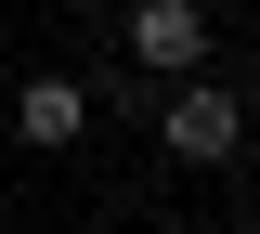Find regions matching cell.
I'll return each instance as SVG.
<instances>
[{
  "label": "cell",
  "mask_w": 260,
  "mask_h": 234,
  "mask_svg": "<svg viewBox=\"0 0 260 234\" xmlns=\"http://www.w3.org/2000/svg\"><path fill=\"white\" fill-rule=\"evenodd\" d=\"M78 234H117V221H78Z\"/></svg>",
  "instance_id": "obj_4"
},
{
  "label": "cell",
  "mask_w": 260,
  "mask_h": 234,
  "mask_svg": "<svg viewBox=\"0 0 260 234\" xmlns=\"http://www.w3.org/2000/svg\"><path fill=\"white\" fill-rule=\"evenodd\" d=\"M117 52H130V78H195L208 65V0H130Z\"/></svg>",
  "instance_id": "obj_2"
},
{
  "label": "cell",
  "mask_w": 260,
  "mask_h": 234,
  "mask_svg": "<svg viewBox=\"0 0 260 234\" xmlns=\"http://www.w3.org/2000/svg\"><path fill=\"white\" fill-rule=\"evenodd\" d=\"M13 143H39V156H65V143H91V78L39 65L26 91H13Z\"/></svg>",
  "instance_id": "obj_3"
},
{
  "label": "cell",
  "mask_w": 260,
  "mask_h": 234,
  "mask_svg": "<svg viewBox=\"0 0 260 234\" xmlns=\"http://www.w3.org/2000/svg\"><path fill=\"white\" fill-rule=\"evenodd\" d=\"M156 143L182 169H234V156H247V91L208 78V65H195V78H156Z\"/></svg>",
  "instance_id": "obj_1"
}]
</instances>
